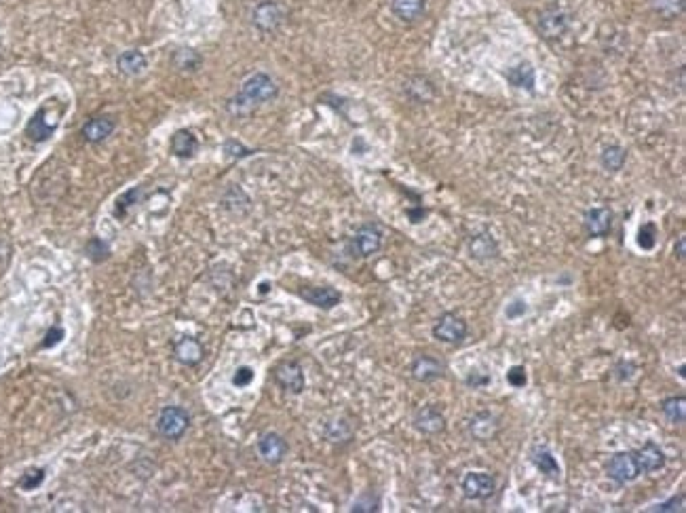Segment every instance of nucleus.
I'll use <instances>...</instances> for the list:
<instances>
[{"instance_id":"22","label":"nucleus","mask_w":686,"mask_h":513,"mask_svg":"<svg viewBox=\"0 0 686 513\" xmlns=\"http://www.w3.org/2000/svg\"><path fill=\"white\" fill-rule=\"evenodd\" d=\"M532 462H534V467L545 475V477H549V479H560V473H562V469H560V464H558V461L553 459V454L549 452V450H534L532 452Z\"/></svg>"},{"instance_id":"2","label":"nucleus","mask_w":686,"mask_h":513,"mask_svg":"<svg viewBox=\"0 0 686 513\" xmlns=\"http://www.w3.org/2000/svg\"><path fill=\"white\" fill-rule=\"evenodd\" d=\"M190 427V414L180 406L163 408L157 418V431L167 440H180Z\"/></svg>"},{"instance_id":"24","label":"nucleus","mask_w":686,"mask_h":513,"mask_svg":"<svg viewBox=\"0 0 686 513\" xmlns=\"http://www.w3.org/2000/svg\"><path fill=\"white\" fill-rule=\"evenodd\" d=\"M469 252H471V256L477 258V260H490V258H494L498 254V245H496V241H494L490 235L481 233V235L473 237V241H471V245H469Z\"/></svg>"},{"instance_id":"32","label":"nucleus","mask_w":686,"mask_h":513,"mask_svg":"<svg viewBox=\"0 0 686 513\" xmlns=\"http://www.w3.org/2000/svg\"><path fill=\"white\" fill-rule=\"evenodd\" d=\"M655 9L665 17H674L685 9V0H655Z\"/></svg>"},{"instance_id":"31","label":"nucleus","mask_w":686,"mask_h":513,"mask_svg":"<svg viewBox=\"0 0 686 513\" xmlns=\"http://www.w3.org/2000/svg\"><path fill=\"white\" fill-rule=\"evenodd\" d=\"M655 241H657V228L655 224H644L638 233V243L642 250H652L655 248Z\"/></svg>"},{"instance_id":"23","label":"nucleus","mask_w":686,"mask_h":513,"mask_svg":"<svg viewBox=\"0 0 686 513\" xmlns=\"http://www.w3.org/2000/svg\"><path fill=\"white\" fill-rule=\"evenodd\" d=\"M538 26H541L543 34L551 39V36H560V34L566 30L568 21H566V15H564V13H560V11H547V13L541 17Z\"/></svg>"},{"instance_id":"7","label":"nucleus","mask_w":686,"mask_h":513,"mask_svg":"<svg viewBox=\"0 0 686 513\" xmlns=\"http://www.w3.org/2000/svg\"><path fill=\"white\" fill-rule=\"evenodd\" d=\"M258 454L262 457L264 461L270 464L283 461V457L287 454V442L279 435V433H264L262 437L258 440Z\"/></svg>"},{"instance_id":"16","label":"nucleus","mask_w":686,"mask_h":513,"mask_svg":"<svg viewBox=\"0 0 686 513\" xmlns=\"http://www.w3.org/2000/svg\"><path fill=\"white\" fill-rule=\"evenodd\" d=\"M114 127H116V121H114L112 116H108V114L96 116V118H91V121L83 127V138H85L87 142H91V144H100V142H104L106 138L114 131Z\"/></svg>"},{"instance_id":"17","label":"nucleus","mask_w":686,"mask_h":513,"mask_svg":"<svg viewBox=\"0 0 686 513\" xmlns=\"http://www.w3.org/2000/svg\"><path fill=\"white\" fill-rule=\"evenodd\" d=\"M469 431H471L475 440L486 442V440L494 437V433L498 431V420L490 412H479L469 420Z\"/></svg>"},{"instance_id":"5","label":"nucleus","mask_w":686,"mask_h":513,"mask_svg":"<svg viewBox=\"0 0 686 513\" xmlns=\"http://www.w3.org/2000/svg\"><path fill=\"white\" fill-rule=\"evenodd\" d=\"M275 380L279 387H283L290 393H302L304 391V372L298 361H283L275 367Z\"/></svg>"},{"instance_id":"1","label":"nucleus","mask_w":686,"mask_h":513,"mask_svg":"<svg viewBox=\"0 0 686 513\" xmlns=\"http://www.w3.org/2000/svg\"><path fill=\"white\" fill-rule=\"evenodd\" d=\"M277 93H279V89H277L275 81L264 72H256L243 83L239 96L235 100H230L228 110L232 114H247L250 110H254V106L275 100Z\"/></svg>"},{"instance_id":"30","label":"nucleus","mask_w":686,"mask_h":513,"mask_svg":"<svg viewBox=\"0 0 686 513\" xmlns=\"http://www.w3.org/2000/svg\"><path fill=\"white\" fill-rule=\"evenodd\" d=\"M43 479H45V469H30L21 475L19 486L21 490H34L43 484Z\"/></svg>"},{"instance_id":"10","label":"nucleus","mask_w":686,"mask_h":513,"mask_svg":"<svg viewBox=\"0 0 686 513\" xmlns=\"http://www.w3.org/2000/svg\"><path fill=\"white\" fill-rule=\"evenodd\" d=\"M283 21V11L277 2L266 0L260 2L254 11V24L256 28H260L262 32H272L279 24Z\"/></svg>"},{"instance_id":"42","label":"nucleus","mask_w":686,"mask_h":513,"mask_svg":"<svg viewBox=\"0 0 686 513\" xmlns=\"http://www.w3.org/2000/svg\"><path fill=\"white\" fill-rule=\"evenodd\" d=\"M528 310V307H526V303H522V300H516V303H511L509 307H507V317L509 319H518V317H522L524 313Z\"/></svg>"},{"instance_id":"38","label":"nucleus","mask_w":686,"mask_h":513,"mask_svg":"<svg viewBox=\"0 0 686 513\" xmlns=\"http://www.w3.org/2000/svg\"><path fill=\"white\" fill-rule=\"evenodd\" d=\"M613 372H615V376H617L619 380H630L633 376V372H635V365H633L632 361H619Z\"/></svg>"},{"instance_id":"29","label":"nucleus","mask_w":686,"mask_h":513,"mask_svg":"<svg viewBox=\"0 0 686 513\" xmlns=\"http://www.w3.org/2000/svg\"><path fill=\"white\" fill-rule=\"evenodd\" d=\"M85 252H87L89 260H91V262H96V264L104 262V260H108V256H110V248H108V243L102 241L100 237H93V239L87 243Z\"/></svg>"},{"instance_id":"3","label":"nucleus","mask_w":686,"mask_h":513,"mask_svg":"<svg viewBox=\"0 0 686 513\" xmlns=\"http://www.w3.org/2000/svg\"><path fill=\"white\" fill-rule=\"evenodd\" d=\"M640 473L642 471H640V464L635 461L633 452H617L610 457V461L606 462V475L621 486L638 479Z\"/></svg>"},{"instance_id":"41","label":"nucleus","mask_w":686,"mask_h":513,"mask_svg":"<svg viewBox=\"0 0 686 513\" xmlns=\"http://www.w3.org/2000/svg\"><path fill=\"white\" fill-rule=\"evenodd\" d=\"M465 382H467L469 387H473V389H481V387H486V385L490 382V376H486V374H481V372H471Z\"/></svg>"},{"instance_id":"20","label":"nucleus","mask_w":686,"mask_h":513,"mask_svg":"<svg viewBox=\"0 0 686 513\" xmlns=\"http://www.w3.org/2000/svg\"><path fill=\"white\" fill-rule=\"evenodd\" d=\"M197 148H199V142H197V138H195L188 129H180V131L173 133V138H171V153L175 154V156H180V158H190L193 154L197 153Z\"/></svg>"},{"instance_id":"21","label":"nucleus","mask_w":686,"mask_h":513,"mask_svg":"<svg viewBox=\"0 0 686 513\" xmlns=\"http://www.w3.org/2000/svg\"><path fill=\"white\" fill-rule=\"evenodd\" d=\"M507 81L513 85V87H520V89H528L532 91L534 89V83H536V74H534V68L530 64H518L513 68L507 70Z\"/></svg>"},{"instance_id":"18","label":"nucleus","mask_w":686,"mask_h":513,"mask_svg":"<svg viewBox=\"0 0 686 513\" xmlns=\"http://www.w3.org/2000/svg\"><path fill=\"white\" fill-rule=\"evenodd\" d=\"M116 66H118V70H121L125 76H138V74H142V72L148 68V59H146V55L142 51L131 49V51H125L118 55Z\"/></svg>"},{"instance_id":"39","label":"nucleus","mask_w":686,"mask_h":513,"mask_svg":"<svg viewBox=\"0 0 686 513\" xmlns=\"http://www.w3.org/2000/svg\"><path fill=\"white\" fill-rule=\"evenodd\" d=\"M224 153L228 154V156H232V158H241V156H247L252 151H247L245 146H241V144L235 142V140H228V142L224 144Z\"/></svg>"},{"instance_id":"8","label":"nucleus","mask_w":686,"mask_h":513,"mask_svg":"<svg viewBox=\"0 0 686 513\" xmlns=\"http://www.w3.org/2000/svg\"><path fill=\"white\" fill-rule=\"evenodd\" d=\"M380 243H382V235L380 230L374 226V224H366L362 226L355 237H353V248L355 252L359 254L362 258H368L372 254H376L380 250Z\"/></svg>"},{"instance_id":"9","label":"nucleus","mask_w":686,"mask_h":513,"mask_svg":"<svg viewBox=\"0 0 686 513\" xmlns=\"http://www.w3.org/2000/svg\"><path fill=\"white\" fill-rule=\"evenodd\" d=\"M298 296L302 300H307L309 305L319 308H334L340 300H342V294L334 288H302L298 292Z\"/></svg>"},{"instance_id":"15","label":"nucleus","mask_w":686,"mask_h":513,"mask_svg":"<svg viewBox=\"0 0 686 513\" xmlns=\"http://www.w3.org/2000/svg\"><path fill=\"white\" fill-rule=\"evenodd\" d=\"M610 226H613V211L606 209V207H600V209H591L587 211L585 215V230L591 235V237H604L610 233Z\"/></svg>"},{"instance_id":"33","label":"nucleus","mask_w":686,"mask_h":513,"mask_svg":"<svg viewBox=\"0 0 686 513\" xmlns=\"http://www.w3.org/2000/svg\"><path fill=\"white\" fill-rule=\"evenodd\" d=\"M650 512H659V513H682L685 512V494H678V497H672L670 501L665 503H659L657 507H652Z\"/></svg>"},{"instance_id":"6","label":"nucleus","mask_w":686,"mask_h":513,"mask_svg":"<svg viewBox=\"0 0 686 513\" xmlns=\"http://www.w3.org/2000/svg\"><path fill=\"white\" fill-rule=\"evenodd\" d=\"M496 490V482L490 473H469L463 479V492L467 499H475V501H486L494 494Z\"/></svg>"},{"instance_id":"19","label":"nucleus","mask_w":686,"mask_h":513,"mask_svg":"<svg viewBox=\"0 0 686 513\" xmlns=\"http://www.w3.org/2000/svg\"><path fill=\"white\" fill-rule=\"evenodd\" d=\"M55 129H57V123H47L45 110H39V112L30 118V123L26 125V136H28L32 142H45V140L51 138Z\"/></svg>"},{"instance_id":"26","label":"nucleus","mask_w":686,"mask_h":513,"mask_svg":"<svg viewBox=\"0 0 686 513\" xmlns=\"http://www.w3.org/2000/svg\"><path fill=\"white\" fill-rule=\"evenodd\" d=\"M661 410L667 416V420H672V422H676V425H682L686 418V400L682 395H678V397H667V400L661 402Z\"/></svg>"},{"instance_id":"27","label":"nucleus","mask_w":686,"mask_h":513,"mask_svg":"<svg viewBox=\"0 0 686 513\" xmlns=\"http://www.w3.org/2000/svg\"><path fill=\"white\" fill-rule=\"evenodd\" d=\"M625 158H628V153H625L621 146H608V148L602 153V156H600L602 165H604L606 169H610V171H619V169L623 167Z\"/></svg>"},{"instance_id":"35","label":"nucleus","mask_w":686,"mask_h":513,"mask_svg":"<svg viewBox=\"0 0 686 513\" xmlns=\"http://www.w3.org/2000/svg\"><path fill=\"white\" fill-rule=\"evenodd\" d=\"M138 197H140V188H133V191L125 193V195L116 201L114 213H116L118 218H123V215H125V209H127V207L135 205V199H138Z\"/></svg>"},{"instance_id":"14","label":"nucleus","mask_w":686,"mask_h":513,"mask_svg":"<svg viewBox=\"0 0 686 513\" xmlns=\"http://www.w3.org/2000/svg\"><path fill=\"white\" fill-rule=\"evenodd\" d=\"M444 372H446V365L435 357H429V355H421L412 363V376L419 382H433V380L441 378Z\"/></svg>"},{"instance_id":"11","label":"nucleus","mask_w":686,"mask_h":513,"mask_svg":"<svg viewBox=\"0 0 686 513\" xmlns=\"http://www.w3.org/2000/svg\"><path fill=\"white\" fill-rule=\"evenodd\" d=\"M633 454H635V461L640 464V471H642V473L659 471V469H663V464H665V454H663V450H661L655 442L644 444L640 450H633Z\"/></svg>"},{"instance_id":"25","label":"nucleus","mask_w":686,"mask_h":513,"mask_svg":"<svg viewBox=\"0 0 686 513\" xmlns=\"http://www.w3.org/2000/svg\"><path fill=\"white\" fill-rule=\"evenodd\" d=\"M424 11V0H393V13L404 21H414Z\"/></svg>"},{"instance_id":"43","label":"nucleus","mask_w":686,"mask_h":513,"mask_svg":"<svg viewBox=\"0 0 686 513\" xmlns=\"http://www.w3.org/2000/svg\"><path fill=\"white\" fill-rule=\"evenodd\" d=\"M685 245H686V239L685 237H680V239H678V243H676V254H678L680 260H685V254H686Z\"/></svg>"},{"instance_id":"34","label":"nucleus","mask_w":686,"mask_h":513,"mask_svg":"<svg viewBox=\"0 0 686 513\" xmlns=\"http://www.w3.org/2000/svg\"><path fill=\"white\" fill-rule=\"evenodd\" d=\"M378 507H380V499L374 494H368V497H362L355 505H353V509L351 512L353 513H372V512H378Z\"/></svg>"},{"instance_id":"28","label":"nucleus","mask_w":686,"mask_h":513,"mask_svg":"<svg viewBox=\"0 0 686 513\" xmlns=\"http://www.w3.org/2000/svg\"><path fill=\"white\" fill-rule=\"evenodd\" d=\"M173 64L180 70H197L201 66V55L193 49H180L173 55Z\"/></svg>"},{"instance_id":"40","label":"nucleus","mask_w":686,"mask_h":513,"mask_svg":"<svg viewBox=\"0 0 686 513\" xmlns=\"http://www.w3.org/2000/svg\"><path fill=\"white\" fill-rule=\"evenodd\" d=\"M63 340V330L61 327H51L49 332H47V336H45V340H43V349H51V347H55V345H59Z\"/></svg>"},{"instance_id":"12","label":"nucleus","mask_w":686,"mask_h":513,"mask_svg":"<svg viewBox=\"0 0 686 513\" xmlns=\"http://www.w3.org/2000/svg\"><path fill=\"white\" fill-rule=\"evenodd\" d=\"M173 355H175V360L180 361V363H184V365H197V363H201V360H203L205 349H203V345H201L197 338L184 336V338H180V340L175 342Z\"/></svg>"},{"instance_id":"37","label":"nucleus","mask_w":686,"mask_h":513,"mask_svg":"<svg viewBox=\"0 0 686 513\" xmlns=\"http://www.w3.org/2000/svg\"><path fill=\"white\" fill-rule=\"evenodd\" d=\"M254 380V370L252 367H247V365H241L237 372H235V376H232V385L235 387H247L250 382Z\"/></svg>"},{"instance_id":"36","label":"nucleus","mask_w":686,"mask_h":513,"mask_svg":"<svg viewBox=\"0 0 686 513\" xmlns=\"http://www.w3.org/2000/svg\"><path fill=\"white\" fill-rule=\"evenodd\" d=\"M507 380H509V385H511V387H516V389L524 387V385L528 382L526 370H524L522 365H513V367L507 372Z\"/></svg>"},{"instance_id":"4","label":"nucleus","mask_w":686,"mask_h":513,"mask_svg":"<svg viewBox=\"0 0 686 513\" xmlns=\"http://www.w3.org/2000/svg\"><path fill=\"white\" fill-rule=\"evenodd\" d=\"M433 336L441 342H450L456 345L461 340H465L467 336V323L463 317L454 315V313H446L437 319L435 327H433Z\"/></svg>"},{"instance_id":"13","label":"nucleus","mask_w":686,"mask_h":513,"mask_svg":"<svg viewBox=\"0 0 686 513\" xmlns=\"http://www.w3.org/2000/svg\"><path fill=\"white\" fill-rule=\"evenodd\" d=\"M414 427H416V431H421V433L437 435V433H441V431L446 429V418H444V414L437 410V408L426 406V408L416 412V416H414Z\"/></svg>"}]
</instances>
